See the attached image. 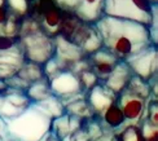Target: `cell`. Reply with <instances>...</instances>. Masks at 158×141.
Returning <instances> with one entry per match:
<instances>
[{"instance_id": "1", "label": "cell", "mask_w": 158, "mask_h": 141, "mask_svg": "<svg viewBox=\"0 0 158 141\" xmlns=\"http://www.w3.org/2000/svg\"><path fill=\"white\" fill-rule=\"evenodd\" d=\"M95 26L101 38L102 47L118 61H126L140 51L154 45L148 26L139 22L104 15Z\"/></svg>"}, {"instance_id": "2", "label": "cell", "mask_w": 158, "mask_h": 141, "mask_svg": "<svg viewBox=\"0 0 158 141\" xmlns=\"http://www.w3.org/2000/svg\"><path fill=\"white\" fill-rule=\"evenodd\" d=\"M19 45L25 61L43 66L55 56V40L39 27V25L29 16L22 18L18 32Z\"/></svg>"}, {"instance_id": "3", "label": "cell", "mask_w": 158, "mask_h": 141, "mask_svg": "<svg viewBox=\"0 0 158 141\" xmlns=\"http://www.w3.org/2000/svg\"><path fill=\"white\" fill-rule=\"evenodd\" d=\"M52 119L39 105L31 102L17 117L5 120L9 136L19 141H39L51 131Z\"/></svg>"}, {"instance_id": "4", "label": "cell", "mask_w": 158, "mask_h": 141, "mask_svg": "<svg viewBox=\"0 0 158 141\" xmlns=\"http://www.w3.org/2000/svg\"><path fill=\"white\" fill-rule=\"evenodd\" d=\"M58 35L78 45L85 56L92 55L102 47L101 38L98 35L95 23L82 21L78 16L74 15V12L70 10H64L62 23Z\"/></svg>"}, {"instance_id": "5", "label": "cell", "mask_w": 158, "mask_h": 141, "mask_svg": "<svg viewBox=\"0 0 158 141\" xmlns=\"http://www.w3.org/2000/svg\"><path fill=\"white\" fill-rule=\"evenodd\" d=\"M156 6L150 0H104V15L149 26Z\"/></svg>"}, {"instance_id": "6", "label": "cell", "mask_w": 158, "mask_h": 141, "mask_svg": "<svg viewBox=\"0 0 158 141\" xmlns=\"http://www.w3.org/2000/svg\"><path fill=\"white\" fill-rule=\"evenodd\" d=\"M64 9H61L53 0H35L30 5L27 16L39 25L45 34L55 38L60 34Z\"/></svg>"}, {"instance_id": "7", "label": "cell", "mask_w": 158, "mask_h": 141, "mask_svg": "<svg viewBox=\"0 0 158 141\" xmlns=\"http://www.w3.org/2000/svg\"><path fill=\"white\" fill-rule=\"evenodd\" d=\"M158 47L150 45L148 48L140 51L132 57L126 60L128 68L134 75L139 77L147 82H152L157 78L158 71Z\"/></svg>"}, {"instance_id": "8", "label": "cell", "mask_w": 158, "mask_h": 141, "mask_svg": "<svg viewBox=\"0 0 158 141\" xmlns=\"http://www.w3.org/2000/svg\"><path fill=\"white\" fill-rule=\"evenodd\" d=\"M52 95L58 97L61 101H66L75 96L85 93L79 82L78 75L71 70H61L53 78L48 79Z\"/></svg>"}, {"instance_id": "9", "label": "cell", "mask_w": 158, "mask_h": 141, "mask_svg": "<svg viewBox=\"0 0 158 141\" xmlns=\"http://www.w3.org/2000/svg\"><path fill=\"white\" fill-rule=\"evenodd\" d=\"M31 105L30 98L23 91L5 87L0 91V118L4 122L17 117Z\"/></svg>"}, {"instance_id": "10", "label": "cell", "mask_w": 158, "mask_h": 141, "mask_svg": "<svg viewBox=\"0 0 158 141\" xmlns=\"http://www.w3.org/2000/svg\"><path fill=\"white\" fill-rule=\"evenodd\" d=\"M148 102L149 100L134 95L127 89H123L117 97V104L122 109L127 124H137L145 118Z\"/></svg>"}, {"instance_id": "11", "label": "cell", "mask_w": 158, "mask_h": 141, "mask_svg": "<svg viewBox=\"0 0 158 141\" xmlns=\"http://www.w3.org/2000/svg\"><path fill=\"white\" fill-rule=\"evenodd\" d=\"M55 40V60L60 64L64 70H73L75 65L79 64L87 56L78 45L70 43L69 40L64 39L61 35L53 38Z\"/></svg>"}, {"instance_id": "12", "label": "cell", "mask_w": 158, "mask_h": 141, "mask_svg": "<svg viewBox=\"0 0 158 141\" xmlns=\"http://www.w3.org/2000/svg\"><path fill=\"white\" fill-rule=\"evenodd\" d=\"M117 97L118 96L115 93L108 89L102 83H97L96 85H94L91 89H88L84 93L85 101L89 105L95 117H98L111 104L117 102Z\"/></svg>"}, {"instance_id": "13", "label": "cell", "mask_w": 158, "mask_h": 141, "mask_svg": "<svg viewBox=\"0 0 158 141\" xmlns=\"http://www.w3.org/2000/svg\"><path fill=\"white\" fill-rule=\"evenodd\" d=\"M87 61L92 71L96 74V77L100 80V83H102L110 75V73L113 71L118 60L108 49L101 47L100 49H97L92 55L87 56Z\"/></svg>"}, {"instance_id": "14", "label": "cell", "mask_w": 158, "mask_h": 141, "mask_svg": "<svg viewBox=\"0 0 158 141\" xmlns=\"http://www.w3.org/2000/svg\"><path fill=\"white\" fill-rule=\"evenodd\" d=\"M25 57L21 49V45H17L9 51L0 52V80L5 82L19 70L23 65Z\"/></svg>"}, {"instance_id": "15", "label": "cell", "mask_w": 158, "mask_h": 141, "mask_svg": "<svg viewBox=\"0 0 158 141\" xmlns=\"http://www.w3.org/2000/svg\"><path fill=\"white\" fill-rule=\"evenodd\" d=\"M132 75L134 74H132V71H131V69L128 68V65L126 62L118 61L117 65L114 66L113 71H111L110 75L104 80L102 84L118 96L124 88H126L128 80L131 79Z\"/></svg>"}, {"instance_id": "16", "label": "cell", "mask_w": 158, "mask_h": 141, "mask_svg": "<svg viewBox=\"0 0 158 141\" xmlns=\"http://www.w3.org/2000/svg\"><path fill=\"white\" fill-rule=\"evenodd\" d=\"M74 15L84 22L96 23L104 16V0H78Z\"/></svg>"}, {"instance_id": "17", "label": "cell", "mask_w": 158, "mask_h": 141, "mask_svg": "<svg viewBox=\"0 0 158 141\" xmlns=\"http://www.w3.org/2000/svg\"><path fill=\"white\" fill-rule=\"evenodd\" d=\"M83 122H84V119L77 118V117L69 115V114L64 113L62 115L57 117L52 120L51 131L60 140H64L65 137H68L73 132H75L78 128H81Z\"/></svg>"}, {"instance_id": "18", "label": "cell", "mask_w": 158, "mask_h": 141, "mask_svg": "<svg viewBox=\"0 0 158 141\" xmlns=\"http://www.w3.org/2000/svg\"><path fill=\"white\" fill-rule=\"evenodd\" d=\"M105 128L108 130H111L113 132H118L121 131L123 127L127 126V122H126V118L123 115V111L119 107L117 102L111 104L108 109H105L100 115L96 117Z\"/></svg>"}, {"instance_id": "19", "label": "cell", "mask_w": 158, "mask_h": 141, "mask_svg": "<svg viewBox=\"0 0 158 141\" xmlns=\"http://www.w3.org/2000/svg\"><path fill=\"white\" fill-rule=\"evenodd\" d=\"M25 93L27 95V97L30 98L31 102L43 101V100H45L47 97H49L52 95L48 79L44 77L42 79L36 80V82H34V83H31L27 87V89L25 91Z\"/></svg>"}, {"instance_id": "20", "label": "cell", "mask_w": 158, "mask_h": 141, "mask_svg": "<svg viewBox=\"0 0 158 141\" xmlns=\"http://www.w3.org/2000/svg\"><path fill=\"white\" fill-rule=\"evenodd\" d=\"M16 75L18 78H21L27 85H30L31 83H34L36 80L44 78L43 66L25 61L23 65L19 68V70L16 73Z\"/></svg>"}, {"instance_id": "21", "label": "cell", "mask_w": 158, "mask_h": 141, "mask_svg": "<svg viewBox=\"0 0 158 141\" xmlns=\"http://www.w3.org/2000/svg\"><path fill=\"white\" fill-rule=\"evenodd\" d=\"M124 89H127L131 93L140 96L145 100H150V97H152V84H150V82H147V80H144L136 75L131 77Z\"/></svg>"}, {"instance_id": "22", "label": "cell", "mask_w": 158, "mask_h": 141, "mask_svg": "<svg viewBox=\"0 0 158 141\" xmlns=\"http://www.w3.org/2000/svg\"><path fill=\"white\" fill-rule=\"evenodd\" d=\"M36 105H39L42 107V109L48 114V115L55 119L57 117L62 115V114L65 113V106H64V102L61 101L58 97L51 95L49 97H47L45 100H43V101H39V102H34Z\"/></svg>"}, {"instance_id": "23", "label": "cell", "mask_w": 158, "mask_h": 141, "mask_svg": "<svg viewBox=\"0 0 158 141\" xmlns=\"http://www.w3.org/2000/svg\"><path fill=\"white\" fill-rule=\"evenodd\" d=\"M117 141H144L139 124H127L117 133Z\"/></svg>"}, {"instance_id": "24", "label": "cell", "mask_w": 158, "mask_h": 141, "mask_svg": "<svg viewBox=\"0 0 158 141\" xmlns=\"http://www.w3.org/2000/svg\"><path fill=\"white\" fill-rule=\"evenodd\" d=\"M5 6L9 13L18 17L27 16L30 10V4L27 3V0H5Z\"/></svg>"}, {"instance_id": "25", "label": "cell", "mask_w": 158, "mask_h": 141, "mask_svg": "<svg viewBox=\"0 0 158 141\" xmlns=\"http://www.w3.org/2000/svg\"><path fill=\"white\" fill-rule=\"evenodd\" d=\"M137 124H139L140 133L144 141H156L157 133H158V126L150 123L147 118L141 119Z\"/></svg>"}, {"instance_id": "26", "label": "cell", "mask_w": 158, "mask_h": 141, "mask_svg": "<svg viewBox=\"0 0 158 141\" xmlns=\"http://www.w3.org/2000/svg\"><path fill=\"white\" fill-rule=\"evenodd\" d=\"M19 44V38L18 35L13 36V35H5V34H0V52L3 51H9L12 48H15Z\"/></svg>"}, {"instance_id": "27", "label": "cell", "mask_w": 158, "mask_h": 141, "mask_svg": "<svg viewBox=\"0 0 158 141\" xmlns=\"http://www.w3.org/2000/svg\"><path fill=\"white\" fill-rule=\"evenodd\" d=\"M53 2L60 6L61 9L70 10V12H74L77 8V4H78V0H53Z\"/></svg>"}, {"instance_id": "28", "label": "cell", "mask_w": 158, "mask_h": 141, "mask_svg": "<svg viewBox=\"0 0 158 141\" xmlns=\"http://www.w3.org/2000/svg\"><path fill=\"white\" fill-rule=\"evenodd\" d=\"M8 136H9V133H8V130H6V124L4 120L0 118V141H3Z\"/></svg>"}, {"instance_id": "29", "label": "cell", "mask_w": 158, "mask_h": 141, "mask_svg": "<svg viewBox=\"0 0 158 141\" xmlns=\"http://www.w3.org/2000/svg\"><path fill=\"white\" fill-rule=\"evenodd\" d=\"M39 141H61V140L58 139L52 131H48V132L45 133V135H44L40 140H39Z\"/></svg>"}, {"instance_id": "30", "label": "cell", "mask_w": 158, "mask_h": 141, "mask_svg": "<svg viewBox=\"0 0 158 141\" xmlns=\"http://www.w3.org/2000/svg\"><path fill=\"white\" fill-rule=\"evenodd\" d=\"M3 141H19V140H17V139H15V137H12V136H8L6 139H4Z\"/></svg>"}, {"instance_id": "31", "label": "cell", "mask_w": 158, "mask_h": 141, "mask_svg": "<svg viewBox=\"0 0 158 141\" xmlns=\"http://www.w3.org/2000/svg\"><path fill=\"white\" fill-rule=\"evenodd\" d=\"M6 87V84H5V82H3V80H0V91H3L4 88Z\"/></svg>"}, {"instance_id": "32", "label": "cell", "mask_w": 158, "mask_h": 141, "mask_svg": "<svg viewBox=\"0 0 158 141\" xmlns=\"http://www.w3.org/2000/svg\"><path fill=\"white\" fill-rule=\"evenodd\" d=\"M5 5V0H0V6H4Z\"/></svg>"}, {"instance_id": "33", "label": "cell", "mask_w": 158, "mask_h": 141, "mask_svg": "<svg viewBox=\"0 0 158 141\" xmlns=\"http://www.w3.org/2000/svg\"><path fill=\"white\" fill-rule=\"evenodd\" d=\"M34 2H35V0H27V3H29V4H30V5H31V4H32V3H34Z\"/></svg>"}, {"instance_id": "34", "label": "cell", "mask_w": 158, "mask_h": 141, "mask_svg": "<svg viewBox=\"0 0 158 141\" xmlns=\"http://www.w3.org/2000/svg\"><path fill=\"white\" fill-rule=\"evenodd\" d=\"M152 3H154V4H158V0H150Z\"/></svg>"}]
</instances>
